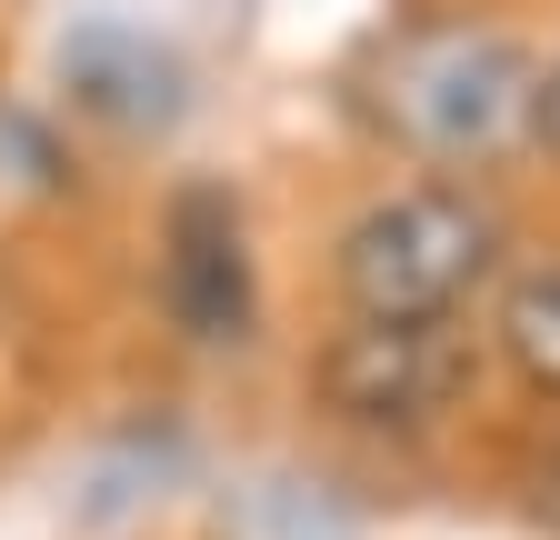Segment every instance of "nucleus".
I'll return each mask as SVG.
<instances>
[{"mask_svg": "<svg viewBox=\"0 0 560 540\" xmlns=\"http://www.w3.org/2000/svg\"><path fill=\"white\" fill-rule=\"evenodd\" d=\"M470 380V341L460 320H350L320 351V390L340 421L361 431H420L441 421Z\"/></svg>", "mask_w": 560, "mask_h": 540, "instance_id": "obj_3", "label": "nucleus"}, {"mask_svg": "<svg viewBox=\"0 0 560 540\" xmlns=\"http://www.w3.org/2000/svg\"><path fill=\"white\" fill-rule=\"evenodd\" d=\"M490 260L501 211L460 180H410L340 231V301L350 320H451L490 281Z\"/></svg>", "mask_w": 560, "mask_h": 540, "instance_id": "obj_2", "label": "nucleus"}, {"mask_svg": "<svg viewBox=\"0 0 560 540\" xmlns=\"http://www.w3.org/2000/svg\"><path fill=\"white\" fill-rule=\"evenodd\" d=\"M490 341H501V361H511L530 390H550V400H560V260L511 270L501 310H490Z\"/></svg>", "mask_w": 560, "mask_h": 540, "instance_id": "obj_7", "label": "nucleus"}, {"mask_svg": "<svg viewBox=\"0 0 560 540\" xmlns=\"http://www.w3.org/2000/svg\"><path fill=\"white\" fill-rule=\"evenodd\" d=\"M530 50L490 21H420L371 60V120L420 161H490L530 130Z\"/></svg>", "mask_w": 560, "mask_h": 540, "instance_id": "obj_1", "label": "nucleus"}, {"mask_svg": "<svg viewBox=\"0 0 560 540\" xmlns=\"http://www.w3.org/2000/svg\"><path fill=\"white\" fill-rule=\"evenodd\" d=\"M210 540H361V520L340 510V491L301 481V470H260V481H231L221 491Z\"/></svg>", "mask_w": 560, "mask_h": 540, "instance_id": "obj_6", "label": "nucleus"}, {"mask_svg": "<svg viewBox=\"0 0 560 540\" xmlns=\"http://www.w3.org/2000/svg\"><path fill=\"white\" fill-rule=\"evenodd\" d=\"M161 301L190 341H250V231H241V200L221 180H180L171 190V221H161Z\"/></svg>", "mask_w": 560, "mask_h": 540, "instance_id": "obj_4", "label": "nucleus"}, {"mask_svg": "<svg viewBox=\"0 0 560 540\" xmlns=\"http://www.w3.org/2000/svg\"><path fill=\"white\" fill-rule=\"evenodd\" d=\"M60 91L81 101L91 120L130 130V141H151V130H171L190 110V71H180V50L151 40V31H130V21H81L60 40Z\"/></svg>", "mask_w": 560, "mask_h": 540, "instance_id": "obj_5", "label": "nucleus"}, {"mask_svg": "<svg viewBox=\"0 0 560 540\" xmlns=\"http://www.w3.org/2000/svg\"><path fill=\"white\" fill-rule=\"evenodd\" d=\"M530 141H540V151L560 161V60H550L540 81H530Z\"/></svg>", "mask_w": 560, "mask_h": 540, "instance_id": "obj_8", "label": "nucleus"}]
</instances>
